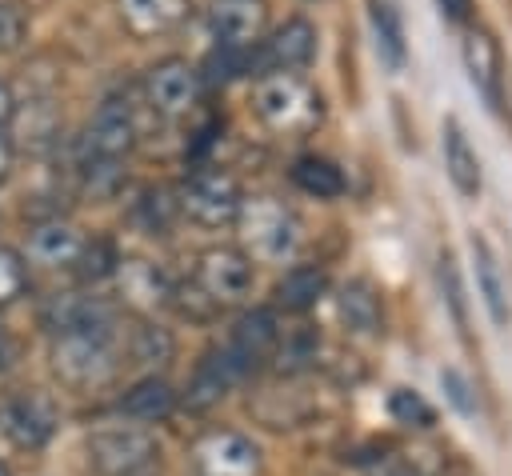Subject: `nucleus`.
Listing matches in <instances>:
<instances>
[{"label":"nucleus","mask_w":512,"mask_h":476,"mask_svg":"<svg viewBox=\"0 0 512 476\" xmlns=\"http://www.w3.org/2000/svg\"><path fill=\"white\" fill-rule=\"evenodd\" d=\"M236 224H240V236H244L252 260L284 264V260H292L296 248H300V220H296V212H292L288 204H280L276 196L240 200Z\"/></svg>","instance_id":"f257e3e1"},{"label":"nucleus","mask_w":512,"mask_h":476,"mask_svg":"<svg viewBox=\"0 0 512 476\" xmlns=\"http://www.w3.org/2000/svg\"><path fill=\"white\" fill-rule=\"evenodd\" d=\"M256 116L284 136H304L320 124V96L296 76V72H272L256 84Z\"/></svg>","instance_id":"f03ea898"},{"label":"nucleus","mask_w":512,"mask_h":476,"mask_svg":"<svg viewBox=\"0 0 512 476\" xmlns=\"http://www.w3.org/2000/svg\"><path fill=\"white\" fill-rule=\"evenodd\" d=\"M84 452L100 476H144L160 456L156 436L144 424H100L88 432Z\"/></svg>","instance_id":"7ed1b4c3"},{"label":"nucleus","mask_w":512,"mask_h":476,"mask_svg":"<svg viewBox=\"0 0 512 476\" xmlns=\"http://www.w3.org/2000/svg\"><path fill=\"white\" fill-rule=\"evenodd\" d=\"M52 372L64 388H76V392H88V388H100L112 380L116 372V348H112V336H92V332H64V336H52Z\"/></svg>","instance_id":"20e7f679"},{"label":"nucleus","mask_w":512,"mask_h":476,"mask_svg":"<svg viewBox=\"0 0 512 476\" xmlns=\"http://www.w3.org/2000/svg\"><path fill=\"white\" fill-rule=\"evenodd\" d=\"M0 432L24 448V452H36L52 440L56 432V404L48 392L40 388H24V392H12L4 404H0Z\"/></svg>","instance_id":"39448f33"},{"label":"nucleus","mask_w":512,"mask_h":476,"mask_svg":"<svg viewBox=\"0 0 512 476\" xmlns=\"http://www.w3.org/2000/svg\"><path fill=\"white\" fill-rule=\"evenodd\" d=\"M176 204H180V212H188L196 224L216 228V224L236 220V212H240V188H236V180H232L228 172H220V168H200V172H192V176L184 180Z\"/></svg>","instance_id":"423d86ee"},{"label":"nucleus","mask_w":512,"mask_h":476,"mask_svg":"<svg viewBox=\"0 0 512 476\" xmlns=\"http://www.w3.org/2000/svg\"><path fill=\"white\" fill-rule=\"evenodd\" d=\"M252 284H256V268L252 256L240 248H208L196 264V288L212 304H236L252 292Z\"/></svg>","instance_id":"0eeeda50"},{"label":"nucleus","mask_w":512,"mask_h":476,"mask_svg":"<svg viewBox=\"0 0 512 476\" xmlns=\"http://www.w3.org/2000/svg\"><path fill=\"white\" fill-rule=\"evenodd\" d=\"M316 56V28L304 16L284 20L268 40H260V52L248 48V72L272 76V72H296Z\"/></svg>","instance_id":"6e6552de"},{"label":"nucleus","mask_w":512,"mask_h":476,"mask_svg":"<svg viewBox=\"0 0 512 476\" xmlns=\"http://www.w3.org/2000/svg\"><path fill=\"white\" fill-rule=\"evenodd\" d=\"M192 460L200 476H260V448L232 428L204 432L192 448Z\"/></svg>","instance_id":"1a4fd4ad"},{"label":"nucleus","mask_w":512,"mask_h":476,"mask_svg":"<svg viewBox=\"0 0 512 476\" xmlns=\"http://www.w3.org/2000/svg\"><path fill=\"white\" fill-rule=\"evenodd\" d=\"M136 144V120L132 108L120 100L100 104V112L92 116L88 132H84V164H116L120 156H128Z\"/></svg>","instance_id":"9d476101"},{"label":"nucleus","mask_w":512,"mask_h":476,"mask_svg":"<svg viewBox=\"0 0 512 476\" xmlns=\"http://www.w3.org/2000/svg\"><path fill=\"white\" fill-rule=\"evenodd\" d=\"M40 320H44V328H52V336H64V332L112 336V328H116V312L100 296H76V292L52 296L44 304Z\"/></svg>","instance_id":"9b49d317"},{"label":"nucleus","mask_w":512,"mask_h":476,"mask_svg":"<svg viewBox=\"0 0 512 476\" xmlns=\"http://www.w3.org/2000/svg\"><path fill=\"white\" fill-rule=\"evenodd\" d=\"M144 92H148V104L160 112V116H168V120H176V116H184L192 104H196V92H200V76H196V68L188 64V60H160L148 76H144Z\"/></svg>","instance_id":"f8f14e48"},{"label":"nucleus","mask_w":512,"mask_h":476,"mask_svg":"<svg viewBox=\"0 0 512 476\" xmlns=\"http://www.w3.org/2000/svg\"><path fill=\"white\" fill-rule=\"evenodd\" d=\"M464 68H468V80L476 84V92L492 108H500L504 104V60H500V44L492 40L488 28L464 32Z\"/></svg>","instance_id":"ddd939ff"},{"label":"nucleus","mask_w":512,"mask_h":476,"mask_svg":"<svg viewBox=\"0 0 512 476\" xmlns=\"http://www.w3.org/2000/svg\"><path fill=\"white\" fill-rule=\"evenodd\" d=\"M208 28L216 48H252L264 32V4L256 0H216L208 8Z\"/></svg>","instance_id":"4468645a"},{"label":"nucleus","mask_w":512,"mask_h":476,"mask_svg":"<svg viewBox=\"0 0 512 476\" xmlns=\"http://www.w3.org/2000/svg\"><path fill=\"white\" fill-rule=\"evenodd\" d=\"M276 344H280V324H276V312L272 308H252V312H244L236 324H232V332H228V340H224V348L252 372L260 360H268L272 352H276Z\"/></svg>","instance_id":"2eb2a0df"},{"label":"nucleus","mask_w":512,"mask_h":476,"mask_svg":"<svg viewBox=\"0 0 512 476\" xmlns=\"http://www.w3.org/2000/svg\"><path fill=\"white\" fill-rule=\"evenodd\" d=\"M468 252H472L476 296H480V304H484L488 320H492L496 328H508V320H512V300H508V284H504V272H500L496 252H492V248H488V240H480V236H472Z\"/></svg>","instance_id":"dca6fc26"},{"label":"nucleus","mask_w":512,"mask_h":476,"mask_svg":"<svg viewBox=\"0 0 512 476\" xmlns=\"http://www.w3.org/2000/svg\"><path fill=\"white\" fill-rule=\"evenodd\" d=\"M248 376V368L220 344V348H212V352H204V360L196 364V372H192V384H188V404L192 408H212L232 384H240Z\"/></svg>","instance_id":"f3484780"},{"label":"nucleus","mask_w":512,"mask_h":476,"mask_svg":"<svg viewBox=\"0 0 512 476\" xmlns=\"http://www.w3.org/2000/svg\"><path fill=\"white\" fill-rule=\"evenodd\" d=\"M84 248V236L68 220H44L28 232V260L40 268H68L76 264Z\"/></svg>","instance_id":"a211bd4d"},{"label":"nucleus","mask_w":512,"mask_h":476,"mask_svg":"<svg viewBox=\"0 0 512 476\" xmlns=\"http://www.w3.org/2000/svg\"><path fill=\"white\" fill-rule=\"evenodd\" d=\"M12 136L8 144H20L28 152H48L60 140V116L48 100H32L28 108H12Z\"/></svg>","instance_id":"6ab92c4d"},{"label":"nucleus","mask_w":512,"mask_h":476,"mask_svg":"<svg viewBox=\"0 0 512 476\" xmlns=\"http://www.w3.org/2000/svg\"><path fill=\"white\" fill-rule=\"evenodd\" d=\"M440 148H444V172H448L452 188L460 196L476 200L480 196V160H476V152H472V144H468V136L456 120L444 124V144Z\"/></svg>","instance_id":"aec40b11"},{"label":"nucleus","mask_w":512,"mask_h":476,"mask_svg":"<svg viewBox=\"0 0 512 476\" xmlns=\"http://www.w3.org/2000/svg\"><path fill=\"white\" fill-rule=\"evenodd\" d=\"M120 412L140 420V424H160L176 412V392L168 380L160 376H144L140 384H132L124 396H120Z\"/></svg>","instance_id":"412c9836"},{"label":"nucleus","mask_w":512,"mask_h":476,"mask_svg":"<svg viewBox=\"0 0 512 476\" xmlns=\"http://www.w3.org/2000/svg\"><path fill=\"white\" fill-rule=\"evenodd\" d=\"M188 12V0H120V20L136 36H156L180 24Z\"/></svg>","instance_id":"4be33fe9"},{"label":"nucleus","mask_w":512,"mask_h":476,"mask_svg":"<svg viewBox=\"0 0 512 476\" xmlns=\"http://www.w3.org/2000/svg\"><path fill=\"white\" fill-rule=\"evenodd\" d=\"M112 276L120 280L124 300L136 304V308H156V304H164V296H168V284H164L160 268L148 264V260H120Z\"/></svg>","instance_id":"5701e85b"},{"label":"nucleus","mask_w":512,"mask_h":476,"mask_svg":"<svg viewBox=\"0 0 512 476\" xmlns=\"http://www.w3.org/2000/svg\"><path fill=\"white\" fill-rule=\"evenodd\" d=\"M368 16H372V32H376V52L396 72L404 64V12H400V0H368Z\"/></svg>","instance_id":"b1692460"},{"label":"nucleus","mask_w":512,"mask_h":476,"mask_svg":"<svg viewBox=\"0 0 512 476\" xmlns=\"http://www.w3.org/2000/svg\"><path fill=\"white\" fill-rule=\"evenodd\" d=\"M324 288H328L324 268H316V264H296V268H288L284 280L276 284V304H280L284 312H308V308L324 296Z\"/></svg>","instance_id":"393cba45"},{"label":"nucleus","mask_w":512,"mask_h":476,"mask_svg":"<svg viewBox=\"0 0 512 476\" xmlns=\"http://www.w3.org/2000/svg\"><path fill=\"white\" fill-rule=\"evenodd\" d=\"M336 304H340V320L348 324V332H356V336H376L380 332V300L368 284H360V280L344 284Z\"/></svg>","instance_id":"a878e982"},{"label":"nucleus","mask_w":512,"mask_h":476,"mask_svg":"<svg viewBox=\"0 0 512 476\" xmlns=\"http://www.w3.org/2000/svg\"><path fill=\"white\" fill-rule=\"evenodd\" d=\"M292 184L316 200H336L344 192V172L324 156H300L292 164Z\"/></svg>","instance_id":"bb28decb"},{"label":"nucleus","mask_w":512,"mask_h":476,"mask_svg":"<svg viewBox=\"0 0 512 476\" xmlns=\"http://www.w3.org/2000/svg\"><path fill=\"white\" fill-rule=\"evenodd\" d=\"M388 416L396 424H404V428H428L436 420L432 404L420 392H412V388H392L388 392Z\"/></svg>","instance_id":"cd10ccee"},{"label":"nucleus","mask_w":512,"mask_h":476,"mask_svg":"<svg viewBox=\"0 0 512 476\" xmlns=\"http://www.w3.org/2000/svg\"><path fill=\"white\" fill-rule=\"evenodd\" d=\"M132 352H136L140 364H152V368H156V364H168V360H172L176 340H172V332L160 328V324H140L136 336H132Z\"/></svg>","instance_id":"c85d7f7f"},{"label":"nucleus","mask_w":512,"mask_h":476,"mask_svg":"<svg viewBox=\"0 0 512 476\" xmlns=\"http://www.w3.org/2000/svg\"><path fill=\"white\" fill-rule=\"evenodd\" d=\"M116 252H112V244L108 240H84V248H80V256H76V276L80 280H104V276H112L116 272Z\"/></svg>","instance_id":"c756f323"},{"label":"nucleus","mask_w":512,"mask_h":476,"mask_svg":"<svg viewBox=\"0 0 512 476\" xmlns=\"http://www.w3.org/2000/svg\"><path fill=\"white\" fill-rule=\"evenodd\" d=\"M28 284V272H24V256L12 252L8 244H0V308L12 304Z\"/></svg>","instance_id":"7c9ffc66"},{"label":"nucleus","mask_w":512,"mask_h":476,"mask_svg":"<svg viewBox=\"0 0 512 476\" xmlns=\"http://www.w3.org/2000/svg\"><path fill=\"white\" fill-rule=\"evenodd\" d=\"M140 208L148 212V220H144V224H148V232H164V228H168V216H172L180 204H176V200H172L164 188H156V192H144Z\"/></svg>","instance_id":"2f4dec72"},{"label":"nucleus","mask_w":512,"mask_h":476,"mask_svg":"<svg viewBox=\"0 0 512 476\" xmlns=\"http://www.w3.org/2000/svg\"><path fill=\"white\" fill-rule=\"evenodd\" d=\"M24 40V16L16 4L0 0V52H12Z\"/></svg>","instance_id":"473e14b6"},{"label":"nucleus","mask_w":512,"mask_h":476,"mask_svg":"<svg viewBox=\"0 0 512 476\" xmlns=\"http://www.w3.org/2000/svg\"><path fill=\"white\" fill-rule=\"evenodd\" d=\"M440 384H444V392H448V400H452V404H456V408H460L464 416H468V412L476 408V404L468 400V380H464V376H460L456 368H444V372H440Z\"/></svg>","instance_id":"72a5a7b5"},{"label":"nucleus","mask_w":512,"mask_h":476,"mask_svg":"<svg viewBox=\"0 0 512 476\" xmlns=\"http://www.w3.org/2000/svg\"><path fill=\"white\" fill-rule=\"evenodd\" d=\"M436 4H440L444 20H452V24H468V16H472V0H436Z\"/></svg>","instance_id":"f704fd0d"},{"label":"nucleus","mask_w":512,"mask_h":476,"mask_svg":"<svg viewBox=\"0 0 512 476\" xmlns=\"http://www.w3.org/2000/svg\"><path fill=\"white\" fill-rule=\"evenodd\" d=\"M368 476H416V468H412V464H404V460H396V456H388V460H380Z\"/></svg>","instance_id":"c9c22d12"},{"label":"nucleus","mask_w":512,"mask_h":476,"mask_svg":"<svg viewBox=\"0 0 512 476\" xmlns=\"http://www.w3.org/2000/svg\"><path fill=\"white\" fill-rule=\"evenodd\" d=\"M12 356H16V340H12V336H8V328L0 324V372L12 364Z\"/></svg>","instance_id":"e433bc0d"},{"label":"nucleus","mask_w":512,"mask_h":476,"mask_svg":"<svg viewBox=\"0 0 512 476\" xmlns=\"http://www.w3.org/2000/svg\"><path fill=\"white\" fill-rule=\"evenodd\" d=\"M8 168H12V144H8V132L0 128V184L8 180Z\"/></svg>","instance_id":"4c0bfd02"},{"label":"nucleus","mask_w":512,"mask_h":476,"mask_svg":"<svg viewBox=\"0 0 512 476\" xmlns=\"http://www.w3.org/2000/svg\"><path fill=\"white\" fill-rule=\"evenodd\" d=\"M12 108H16V100H12V92H8V84H0V128L12 120Z\"/></svg>","instance_id":"58836bf2"},{"label":"nucleus","mask_w":512,"mask_h":476,"mask_svg":"<svg viewBox=\"0 0 512 476\" xmlns=\"http://www.w3.org/2000/svg\"><path fill=\"white\" fill-rule=\"evenodd\" d=\"M0 476H12V472H8V468H4V460H0Z\"/></svg>","instance_id":"ea45409f"}]
</instances>
